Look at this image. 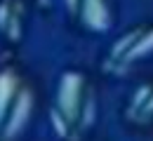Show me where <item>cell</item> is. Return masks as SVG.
<instances>
[{"mask_svg": "<svg viewBox=\"0 0 153 141\" xmlns=\"http://www.w3.org/2000/svg\"><path fill=\"white\" fill-rule=\"evenodd\" d=\"M33 97L14 75H0V141H21L31 127Z\"/></svg>", "mask_w": 153, "mask_h": 141, "instance_id": "1", "label": "cell"}]
</instances>
